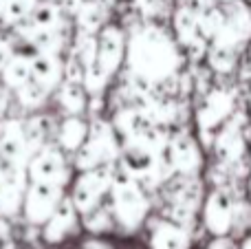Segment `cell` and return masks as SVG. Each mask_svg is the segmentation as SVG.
Instances as JSON below:
<instances>
[{
    "label": "cell",
    "mask_w": 251,
    "mask_h": 249,
    "mask_svg": "<svg viewBox=\"0 0 251 249\" xmlns=\"http://www.w3.org/2000/svg\"><path fill=\"white\" fill-rule=\"evenodd\" d=\"M236 93L231 88H214L205 95L199 108V124L203 130H218L227 119L234 117Z\"/></svg>",
    "instance_id": "cell-1"
},
{
    "label": "cell",
    "mask_w": 251,
    "mask_h": 249,
    "mask_svg": "<svg viewBox=\"0 0 251 249\" xmlns=\"http://www.w3.org/2000/svg\"><path fill=\"white\" fill-rule=\"evenodd\" d=\"M203 221L205 227L214 236H225L231 234V223H234V197L227 190L218 188L207 194L203 205Z\"/></svg>",
    "instance_id": "cell-2"
},
{
    "label": "cell",
    "mask_w": 251,
    "mask_h": 249,
    "mask_svg": "<svg viewBox=\"0 0 251 249\" xmlns=\"http://www.w3.org/2000/svg\"><path fill=\"white\" fill-rule=\"evenodd\" d=\"M245 152H247V137H245L243 124L236 119V115L231 119H227L221 126V130H216V139H214V154L221 163L231 166L236 161H243Z\"/></svg>",
    "instance_id": "cell-3"
},
{
    "label": "cell",
    "mask_w": 251,
    "mask_h": 249,
    "mask_svg": "<svg viewBox=\"0 0 251 249\" xmlns=\"http://www.w3.org/2000/svg\"><path fill=\"white\" fill-rule=\"evenodd\" d=\"M207 62L214 73L231 75L238 66V49L227 44H212V49L207 51Z\"/></svg>",
    "instance_id": "cell-4"
},
{
    "label": "cell",
    "mask_w": 251,
    "mask_h": 249,
    "mask_svg": "<svg viewBox=\"0 0 251 249\" xmlns=\"http://www.w3.org/2000/svg\"><path fill=\"white\" fill-rule=\"evenodd\" d=\"M174 163L181 168L183 172H196L201 166V152L196 141L181 139L174 144Z\"/></svg>",
    "instance_id": "cell-5"
},
{
    "label": "cell",
    "mask_w": 251,
    "mask_h": 249,
    "mask_svg": "<svg viewBox=\"0 0 251 249\" xmlns=\"http://www.w3.org/2000/svg\"><path fill=\"white\" fill-rule=\"evenodd\" d=\"M156 249H185L187 247V234L181 227H174V225H165L156 232L154 238Z\"/></svg>",
    "instance_id": "cell-6"
},
{
    "label": "cell",
    "mask_w": 251,
    "mask_h": 249,
    "mask_svg": "<svg viewBox=\"0 0 251 249\" xmlns=\"http://www.w3.org/2000/svg\"><path fill=\"white\" fill-rule=\"evenodd\" d=\"M251 232V201L249 199H234V223H231V234L243 236Z\"/></svg>",
    "instance_id": "cell-7"
},
{
    "label": "cell",
    "mask_w": 251,
    "mask_h": 249,
    "mask_svg": "<svg viewBox=\"0 0 251 249\" xmlns=\"http://www.w3.org/2000/svg\"><path fill=\"white\" fill-rule=\"evenodd\" d=\"M207 249H236V243L234 238L229 236V234H225V236H216L212 243H209Z\"/></svg>",
    "instance_id": "cell-8"
},
{
    "label": "cell",
    "mask_w": 251,
    "mask_h": 249,
    "mask_svg": "<svg viewBox=\"0 0 251 249\" xmlns=\"http://www.w3.org/2000/svg\"><path fill=\"white\" fill-rule=\"evenodd\" d=\"M240 249H251V234L245 238V243H243V247H240Z\"/></svg>",
    "instance_id": "cell-9"
},
{
    "label": "cell",
    "mask_w": 251,
    "mask_h": 249,
    "mask_svg": "<svg viewBox=\"0 0 251 249\" xmlns=\"http://www.w3.org/2000/svg\"><path fill=\"white\" fill-rule=\"evenodd\" d=\"M218 4H223V2H234V0H216Z\"/></svg>",
    "instance_id": "cell-10"
},
{
    "label": "cell",
    "mask_w": 251,
    "mask_h": 249,
    "mask_svg": "<svg viewBox=\"0 0 251 249\" xmlns=\"http://www.w3.org/2000/svg\"><path fill=\"white\" fill-rule=\"evenodd\" d=\"M249 7H251V0H249Z\"/></svg>",
    "instance_id": "cell-11"
},
{
    "label": "cell",
    "mask_w": 251,
    "mask_h": 249,
    "mask_svg": "<svg viewBox=\"0 0 251 249\" xmlns=\"http://www.w3.org/2000/svg\"><path fill=\"white\" fill-rule=\"evenodd\" d=\"M245 2H249V0H245Z\"/></svg>",
    "instance_id": "cell-12"
}]
</instances>
